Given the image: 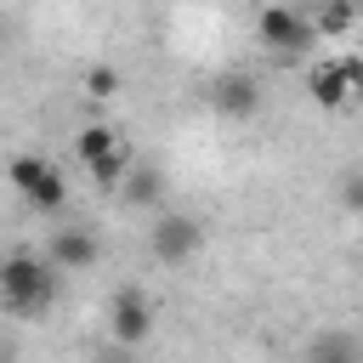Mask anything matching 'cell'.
<instances>
[{
	"label": "cell",
	"mask_w": 363,
	"mask_h": 363,
	"mask_svg": "<svg viewBox=\"0 0 363 363\" xmlns=\"http://www.w3.org/2000/svg\"><path fill=\"white\" fill-rule=\"evenodd\" d=\"M0 306H6L11 318H40V312H51V306H57V272H51L40 255H28V250L0 255Z\"/></svg>",
	"instance_id": "obj_1"
},
{
	"label": "cell",
	"mask_w": 363,
	"mask_h": 363,
	"mask_svg": "<svg viewBox=\"0 0 363 363\" xmlns=\"http://www.w3.org/2000/svg\"><path fill=\"white\" fill-rule=\"evenodd\" d=\"M255 34H261V45H272V51H284V57H295V51H312V23L301 17V11H289V6H261V17H255Z\"/></svg>",
	"instance_id": "obj_2"
},
{
	"label": "cell",
	"mask_w": 363,
	"mask_h": 363,
	"mask_svg": "<svg viewBox=\"0 0 363 363\" xmlns=\"http://www.w3.org/2000/svg\"><path fill=\"white\" fill-rule=\"evenodd\" d=\"M108 323H113V340H119V346H142L147 329H153V301H147V289L119 284V289H113V306H108Z\"/></svg>",
	"instance_id": "obj_3"
},
{
	"label": "cell",
	"mask_w": 363,
	"mask_h": 363,
	"mask_svg": "<svg viewBox=\"0 0 363 363\" xmlns=\"http://www.w3.org/2000/svg\"><path fill=\"white\" fill-rule=\"evenodd\" d=\"M147 244H153V255H159L164 267H182V261L204 244V227H199L193 216H159L153 233H147Z\"/></svg>",
	"instance_id": "obj_4"
},
{
	"label": "cell",
	"mask_w": 363,
	"mask_h": 363,
	"mask_svg": "<svg viewBox=\"0 0 363 363\" xmlns=\"http://www.w3.org/2000/svg\"><path fill=\"white\" fill-rule=\"evenodd\" d=\"M96 255H102V244H96L91 227H57L51 244H45L51 272H85V267H96Z\"/></svg>",
	"instance_id": "obj_5"
},
{
	"label": "cell",
	"mask_w": 363,
	"mask_h": 363,
	"mask_svg": "<svg viewBox=\"0 0 363 363\" xmlns=\"http://www.w3.org/2000/svg\"><path fill=\"white\" fill-rule=\"evenodd\" d=\"M216 113H227V119H250L255 108H261V85L250 79V74H227V79H216Z\"/></svg>",
	"instance_id": "obj_6"
},
{
	"label": "cell",
	"mask_w": 363,
	"mask_h": 363,
	"mask_svg": "<svg viewBox=\"0 0 363 363\" xmlns=\"http://www.w3.org/2000/svg\"><path fill=\"white\" fill-rule=\"evenodd\" d=\"M306 91H312V102H318V108H329V113L352 102V85H346L340 62H318V68L306 74Z\"/></svg>",
	"instance_id": "obj_7"
},
{
	"label": "cell",
	"mask_w": 363,
	"mask_h": 363,
	"mask_svg": "<svg viewBox=\"0 0 363 363\" xmlns=\"http://www.w3.org/2000/svg\"><path fill=\"white\" fill-rule=\"evenodd\" d=\"M164 193V176H159V164H142V159H130V170H125V182H119V199L125 204H153Z\"/></svg>",
	"instance_id": "obj_8"
},
{
	"label": "cell",
	"mask_w": 363,
	"mask_h": 363,
	"mask_svg": "<svg viewBox=\"0 0 363 363\" xmlns=\"http://www.w3.org/2000/svg\"><path fill=\"white\" fill-rule=\"evenodd\" d=\"M85 170H91V182H96L102 193H119V182H125V170H130V147L119 142V147H108L102 159H91Z\"/></svg>",
	"instance_id": "obj_9"
},
{
	"label": "cell",
	"mask_w": 363,
	"mask_h": 363,
	"mask_svg": "<svg viewBox=\"0 0 363 363\" xmlns=\"http://www.w3.org/2000/svg\"><path fill=\"white\" fill-rule=\"evenodd\" d=\"M28 204H34V210H45V216H57V210L68 204V182H62V170H57V164H45V176H40V187L28 193Z\"/></svg>",
	"instance_id": "obj_10"
},
{
	"label": "cell",
	"mask_w": 363,
	"mask_h": 363,
	"mask_svg": "<svg viewBox=\"0 0 363 363\" xmlns=\"http://www.w3.org/2000/svg\"><path fill=\"white\" fill-rule=\"evenodd\" d=\"M45 164H51V159H40V153H17V159L6 164V182H11V187L28 199V193L40 187V176H45Z\"/></svg>",
	"instance_id": "obj_11"
},
{
	"label": "cell",
	"mask_w": 363,
	"mask_h": 363,
	"mask_svg": "<svg viewBox=\"0 0 363 363\" xmlns=\"http://www.w3.org/2000/svg\"><path fill=\"white\" fill-rule=\"evenodd\" d=\"M108 147H119V130H113V125H85V130L74 136V153H79L85 164H91V159H102Z\"/></svg>",
	"instance_id": "obj_12"
},
{
	"label": "cell",
	"mask_w": 363,
	"mask_h": 363,
	"mask_svg": "<svg viewBox=\"0 0 363 363\" xmlns=\"http://www.w3.org/2000/svg\"><path fill=\"white\" fill-rule=\"evenodd\" d=\"M352 17H357V6H352V0H329V6L318 11L312 34H318V40H335V34H346V28H352Z\"/></svg>",
	"instance_id": "obj_13"
},
{
	"label": "cell",
	"mask_w": 363,
	"mask_h": 363,
	"mask_svg": "<svg viewBox=\"0 0 363 363\" xmlns=\"http://www.w3.org/2000/svg\"><path fill=\"white\" fill-rule=\"evenodd\" d=\"M312 363H357V340L352 335H318Z\"/></svg>",
	"instance_id": "obj_14"
},
{
	"label": "cell",
	"mask_w": 363,
	"mask_h": 363,
	"mask_svg": "<svg viewBox=\"0 0 363 363\" xmlns=\"http://www.w3.org/2000/svg\"><path fill=\"white\" fill-rule=\"evenodd\" d=\"M85 91H91L96 102H108V96H119V68H108V62H96V68H85Z\"/></svg>",
	"instance_id": "obj_15"
},
{
	"label": "cell",
	"mask_w": 363,
	"mask_h": 363,
	"mask_svg": "<svg viewBox=\"0 0 363 363\" xmlns=\"http://www.w3.org/2000/svg\"><path fill=\"white\" fill-rule=\"evenodd\" d=\"M340 193H346V210H357V204H363V187H357V176H346V187H340Z\"/></svg>",
	"instance_id": "obj_16"
},
{
	"label": "cell",
	"mask_w": 363,
	"mask_h": 363,
	"mask_svg": "<svg viewBox=\"0 0 363 363\" xmlns=\"http://www.w3.org/2000/svg\"><path fill=\"white\" fill-rule=\"evenodd\" d=\"M0 363H11V357H0Z\"/></svg>",
	"instance_id": "obj_17"
}]
</instances>
